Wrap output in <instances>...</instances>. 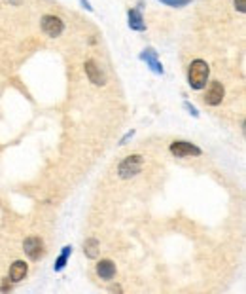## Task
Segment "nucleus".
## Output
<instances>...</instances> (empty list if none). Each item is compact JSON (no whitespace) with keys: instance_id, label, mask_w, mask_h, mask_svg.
Returning a JSON list of instances; mask_svg holds the SVG:
<instances>
[{"instance_id":"11","label":"nucleus","mask_w":246,"mask_h":294,"mask_svg":"<svg viewBox=\"0 0 246 294\" xmlns=\"http://www.w3.org/2000/svg\"><path fill=\"white\" fill-rule=\"evenodd\" d=\"M129 27L133 30H146V23L138 10H129Z\"/></svg>"},{"instance_id":"5","label":"nucleus","mask_w":246,"mask_h":294,"mask_svg":"<svg viewBox=\"0 0 246 294\" xmlns=\"http://www.w3.org/2000/svg\"><path fill=\"white\" fill-rule=\"evenodd\" d=\"M223 93H225V91H223L221 82H210L207 95H205V103L210 105V107H218L221 103V99H223Z\"/></svg>"},{"instance_id":"10","label":"nucleus","mask_w":246,"mask_h":294,"mask_svg":"<svg viewBox=\"0 0 246 294\" xmlns=\"http://www.w3.org/2000/svg\"><path fill=\"white\" fill-rule=\"evenodd\" d=\"M140 59H144L148 65H150V68L154 70V72H157V74H163V67H161V63L157 61V54L152 50V48H148V50H144V54L140 55Z\"/></svg>"},{"instance_id":"17","label":"nucleus","mask_w":246,"mask_h":294,"mask_svg":"<svg viewBox=\"0 0 246 294\" xmlns=\"http://www.w3.org/2000/svg\"><path fill=\"white\" fill-rule=\"evenodd\" d=\"M133 135H135V131H131V133H127V135H125V137H123V139H121V143H119V145H125V143L129 141V139H131V137H133Z\"/></svg>"},{"instance_id":"16","label":"nucleus","mask_w":246,"mask_h":294,"mask_svg":"<svg viewBox=\"0 0 246 294\" xmlns=\"http://www.w3.org/2000/svg\"><path fill=\"white\" fill-rule=\"evenodd\" d=\"M184 107H186V110H188L191 116H195V118L199 116V112H197V108H195L193 105H190V103H184Z\"/></svg>"},{"instance_id":"4","label":"nucleus","mask_w":246,"mask_h":294,"mask_svg":"<svg viewBox=\"0 0 246 294\" xmlns=\"http://www.w3.org/2000/svg\"><path fill=\"white\" fill-rule=\"evenodd\" d=\"M42 30L48 36L55 38V36H61V32L65 30V23L55 15H44L42 17Z\"/></svg>"},{"instance_id":"1","label":"nucleus","mask_w":246,"mask_h":294,"mask_svg":"<svg viewBox=\"0 0 246 294\" xmlns=\"http://www.w3.org/2000/svg\"><path fill=\"white\" fill-rule=\"evenodd\" d=\"M208 74H210V68H208L207 63L203 59H195L193 63L190 65V70H188L190 86L193 89H203L208 82Z\"/></svg>"},{"instance_id":"3","label":"nucleus","mask_w":246,"mask_h":294,"mask_svg":"<svg viewBox=\"0 0 246 294\" xmlns=\"http://www.w3.org/2000/svg\"><path fill=\"white\" fill-rule=\"evenodd\" d=\"M170 152L176 158H191V156H201V148L188 143V141H176L170 145Z\"/></svg>"},{"instance_id":"15","label":"nucleus","mask_w":246,"mask_h":294,"mask_svg":"<svg viewBox=\"0 0 246 294\" xmlns=\"http://www.w3.org/2000/svg\"><path fill=\"white\" fill-rule=\"evenodd\" d=\"M235 8H237L241 14H245V12H246V2H245V0H235Z\"/></svg>"},{"instance_id":"8","label":"nucleus","mask_w":246,"mask_h":294,"mask_svg":"<svg viewBox=\"0 0 246 294\" xmlns=\"http://www.w3.org/2000/svg\"><path fill=\"white\" fill-rule=\"evenodd\" d=\"M97 273H99L101 279L110 281L116 275V264H114L112 260H101V262L97 264Z\"/></svg>"},{"instance_id":"2","label":"nucleus","mask_w":246,"mask_h":294,"mask_svg":"<svg viewBox=\"0 0 246 294\" xmlns=\"http://www.w3.org/2000/svg\"><path fill=\"white\" fill-rule=\"evenodd\" d=\"M142 165H144L142 156L135 154V156H129V158H125V160L119 163V167H117V173H119V176H121V178H131V176H135V175L140 173Z\"/></svg>"},{"instance_id":"12","label":"nucleus","mask_w":246,"mask_h":294,"mask_svg":"<svg viewBox=\"0 0 246 294\" xmlns=\"http://www.w3.org/2000/svg\"><path fill=\"white\" fill-rule=\"evenodd\" d=\"M83 253H85L87 258H97L99 256V241L95 237H89L83 243Z\"/></svg>"},{"instance_id":"7","label":"nucleus","mask_w":246,"mask_h":294,"mask_svg":"<svg viewBox=\"0 0 246 294\" xmlns=\"http://www.w3.org/2000/svg\"><path fill=\"white\" fill-rule=\"evenodd\" d=\"M85 74H87V78L89 82H93L95 86H104L106 84V76H104V72L101 70V67L95 63V61H85Z\"/></svg>"},{"instance_id":"13","label":"nucleus","mask_w":246,"mask_h":294,"mask_svg":"<svg viewBox=\"0 0 246 294\" xmlns=\"http://www.w3.org/2000/svg\"><path fill=\"white\" fill-rule=\"evenodd\" d=\"M70 254H72V247H65L63 253H61V256H59L57 262H55V271H61V269L66 266V260H68Z\"/></svg>"},{"instance_id":"9","label":"nucleus","mask_w":246,"mask_h":294,"mask_svg":"<svg viewBox=\"0 0 246 294\" xmlns=\"http://www.w3.org/2000/svg\"><path fill=\"white\" fill-rule=\"evenodd\" d=\"M27 271H28V267H27L25 262L23 260H15L12 264V267H10V279L13 283H19V281L25 279Z\"/></svg>"},{"instance_id":"14","label":"nucleus","mask_w":246,"mask_h":294,"mask_svg":"<svg viewBox=\"0 0 246 294\" xmlns=\"http://www.w3.org/2000/svg\"><path fill=\"white\" fill-rule=\"evenodd\" d=\"M161 2L167 6H172V8H182V6H188L191 0H161Z\"/></svg>"},{"instance_id":"6","label":"nucleus","mask_w":246,"mask_h":294,"mask_svg":"<svg viewBox=\"0 0 246 294\" xmlns=\"http://www.w3.org/2000/svg\"><path fill=\"white\" fill-rule=\"evenodd\" d=\"M23 249H25V253L28 254V258L30 260H38L42 253H44V243L40 237H27L25 243H23Z\"/></svg>"}]
</instances>
